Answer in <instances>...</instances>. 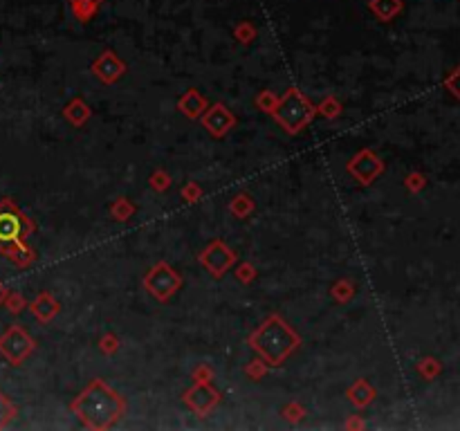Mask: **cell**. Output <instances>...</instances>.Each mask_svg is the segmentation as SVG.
Masks as SVG:
<instances>
[{"label": "cell", "mask_w": 460, "mask_h": 431, "mask_svg": "<svg viewBox=\"0 0 460 431\" xmlns=\"http://www.w3.org/2000/svg\"><path fill=\"white\" fill-rule=\"evenodd\" d=\"M72 411L83 427H88L92 431H103L115 427L124 418L126 402L103 380H92L79 393V397H74Z\"/></svg>", "instance_id": "1"}, {"label": "cell", "mask_w": 460, "mask_h": 431, "mask_svg": "<svg viewBox=\"0 0 460 431\" xmlns=\"http://www.w3.org/2000/svg\"><path fill=\"white\" fill-rule=\"evenodd\" d=\"M34 220L20 211L12 198L0 200V254L18 267L36 261V252L27 245V236L34 234Z\"/></svg>", "instance_id": "2"}, {"label": "cell", "mask_w": 460, "mask_h": 431, "mask_svg": "<svg viewBox=\"0 0 460 431\" xmlns=\"http://www.w3.org/2000/svg\"><path fill=\"white\" fill-rule=\"evenodd\" d=\"M250 344L267 366H281L299 348L301 339L287 326L285 319H281L279 315H272L252 332Z\"/></svg>", "instance_id": "3"}, {"label": "cell", "mask_w": 460, "mask_h": 431, "mask_svg": "<svg viewBox=\"0 0 460 431\" xmlns=\"http://www.w3.org/2000/svg\"><path fill=\"white\" fill-rule=\"evenodd\" d=\"M315 113H317L315 106L306 99V94H301V90H296V88H290L283 97H279V104H276L272 115L287 133L296 135L310 124Z\"/></svg>", "instance_id": "4"}, {"label": "cell", "mask_w": 460, "mask_h": 431, "mask_svg": "<svg viewBox=\"0 0 460 431\" xmlns=\"http://www.w3.org/2000/svg\"><path fill=\"white\" fill-rule=\"evenodd\" d=\"M36 348V341L29 337L23 326H9L0 335V355L7 360L9 366H20Z\"/></svg>", "instance_id": "5"}, {"label": "cell", "mask_w": 460, "mask_h": 431, "mask_svg": "<svg viewBox=\"0 0 460 431\" xmlns=\"http://www.w3.org/2000/svg\"><path fill=\"white\" fill-rule=\"evenodd\" d=\"M146 292L157 301H168L182 288V276L168 263H157L144 276Z\"/></svg>", "instance_id": "6"}, {"label": "cell", "mask_w": 460, "mask_h": 431, "mask_svg": "<svg viewBox=\"0 0 460 431\" xmlns=\"http://www.w3.org/2000/svg\"><path fill=\"white\" fill-rule=\"evenodd\" d=\"M233 263H236V254L222 241H213L200 252V265L216 278H222L227 274Z\"/></svg>", "instance_id": "7"}, {"label": "cell", "mask_w": 460, "mask_h": 431, "mask_svg": "<svg viewBox=\"0 0 460 431\" xmlns=\"http://www.w3.org/2000/svg\"><path fill=\"white\" fill-rule=\"evenodd\" d=\"M185 404L191 409L194 414H198L200 418H205L211 414V409H216L220 402V393L213 389L209 382H196L194 389L185 391Z\"/></svg>", "instance_id": "8"}, {"label": "cell", "mask_w": 460, "mask_h": 431, "mask_svg": "<svg viewBox=\"0 0 460 431\" xmlns=\"http://www.w3.org/2000/svg\"><path fill=\"white\" fill-rule=\"evenodd\" d=\"M382 169H384L382 160L368 148L359 150V153L348 162V174L355 178L359 185H371V182L382 174Z\"/></svg>", "instance_id": "9"}, {"label": "cell", "mask_w": 460, "mask_h": 431, "mask_svg": "<svg viewBox=\"0 0 460 431\" xmlns=\"http://www.w3.org/2000/svg\"><path fill=\"white\" fill-rule=\"evenodd\" d=\"M202 126L207 128V133L213 137H224L233 126H236V117H233L224 104H213L209 111L200 115Z\"/></svg>", "instance_id": "10"}, {"label": "cell", "mask_w": 460, "mask_h": 431, "mask_svg": "<svg viewBox=\"0 0 460 431\" xmlns=\"http://www.w3.org/2000/svg\"><path fill=\"white\" fill-rule=\"evenodd\" d=\"M90 70H92V74H94V77H97L101 83L113 85V83H117V81L124 77L126 66H124V61L117 57L115 52L106 50L103 54H99L97 61L92 63Z\"/></svg>", "instance_id": "11"}, {"label": "cell", "mask_w": 460, "mask_h": 431, "mask_svg": "<svg viewBox=\"0 0 460 431\" xmlns=\"http://www.w3.org/2000/svg\"><path fill=\"white\" fill-rule=\"evenodd\" d=\"M27 308L41 323H50L61 312V304L50 292H41Z\"/></svg>", "instance_id": "12"}, {"label": "cell", "mask_w": 460, "mask_h": 431, "mask_svg": "<svg viewBox=\"0 0 460 431\" xmlns=\"http://www.w3.org/2000/svg\"><path fill=\"white\" fill-rule=\"evenodd\" d=\"M178 108L182 111V115L189 117V120H198V117L207 111V101H205V97L200 94V90L191 88L180 97Z\"/></svg>", "instance_id": "13"}, {"label": "cell", "mask_w": 460, "mask_h": 431, "mask_svg": "<svg viewBox=\"0 0 460 431\" xmlns=\"http://www.w3.org/2000/svg\"><path fill=\"white\" fill-rule=\"evenodd\" d=\"M63 117L74 126H83L90 120V106L77 97V99H72L66 108H63Z\"/></svg>", "instance_id": "14"}, {"label": "cell", "mask_w": 460, "mask_h": 431, "mask_svg": "<svg viewBox=\"0 0 460 431\" xmlns=\"http://www.w3.org/2000/svg\"><path fill=\"white\" fill-rule=\"evenodd\" d=\"M348 400L355 404L357 409H364L366 404L373 402V397H375V389H371V384L366 380H357L355 384L348 389Z\"/></svg>", "instance_id": "15"}, {"label": "cell", "mask_w": 460, "mask_h": 431, "mask_svg": "<svg viewBox=\"0 0 460 431\" xmlns=\"http://www.w3.org/2000/svg\"><path fill=\"white\" fill-rule=\"evenodd\" d=\"M229 211L236 216V218H247L254 211V198L250 193H238V196L229 202Z\"/></svg>", "instance_id": "16"}, {"label": "cell", "mask_w": 460, "mask_h": 431, "mask_svg": "<svg viewBox=\"0 0 460 431\" xmlns=\"http://www.w3.org/2000/svg\"><path fill=\"white\" fill-rule=\"evenodd\" d=\"M18 416V407L9 400V395L0 391V429H5L12 425V420Z\"/></svg>", "instance_id": "17"}, {"label": "cell", "mask_w": 460, "mask_h": 431, "mask_svg": "<svg viewBox=\"0 0 460 431\" xmlns=\"http://www.w3.org/2000/svg\"><path fill=\"white\" fill-rule=\"evenodd\" d=\"M135 213V204L128 198H117L110 207V216L115 220H128Z\"/></svg>", "instance_id": "18"}, {"label": "cell", "mask_w": 460, "mask_h": 431, "mask_svg": "<svg viewBox=\"0 0 460 431\" xmlns=\"http://www.w3.org/2000/svg\"><path fill=\"white\" fill-rule=\"evenodd\" d=\"M333 297L339 304H348V301L355 297V283H350L348 278H341V281L333 285Z\"/></svg>", "instance_id": "19"}, {"label": "cell", "mask_w": 460, "mask_h": 431, "mask_svg": "<svg viewBox=\"0 0 460 431\" xmlns=\"http://www.w3.org/2000/svg\"><path fill=\"white\" fill-rule=\"evenodd\" d=\"M371 9H373V12H375L380 18L387 20V18H391L395 12H398V9H400V3H398V0H373V3H371Z\"/></svg>", "instance_id": "20"}, {"label": "cell", "mask_w": 460, "mask_h": 431, "mask_svg": "<svg viewBox=\"0 0 460 431\" xmlns=\"http://www.w3.org/2000/svg\"><path fill=\"white\" fill-rule=\"evenodd\" d=\"M97 5H99V0H72V9H74V14H77V16L83 20V23L94 14V9H97Z\"/></svg>", "instance_id": "21"}, {"label": "cell", "mask_w": 460, "mask_h": 431, "mask_svg": "<svg viewBox=\"0 0 460 431\" xmlns=\"http://www.w3.org/2000/svg\"><path fill=\"white\" fill-rule=\"evenodd\" d=\"M5 308L12 312V315H20V312L27 308V301L20 292H12V290H9V295L5 299Z\"/></svg>", "instance_id": "22"}, {"label": "cell", "mask_w": 460, "mask_h": 431, "mask_svg": "<svg viewBox=\"0 0 460 431\" xmlns=\"http://www.w3.org/2000/svg\"><path fill=\"white\" fill-rule=\"evenodd\" d=\"M319 113L328 117V120H335V117L341 113V104L337 101V97H326V99L319 104Z\"/></svg>", "instance_id": "23"}, {"label": "cell", "mask_w": 460, "mask_h": 431, "mask_svg": "<svg viewBox=\"0 0 460 431\" xmlns=\"http://www.w3.org/2000/svg\"><path fill=\"white\" fill-rule=\"evenodd\" d=\"M276 104H279V97H276L274 92H270V90H263L259 97H256V106L261 108L263 113H274V108H276Z\"/></svg>", "instance_id": "24"}, {"label": "cell", "mask_w": 460, "mask_h": 431, "mask_svg": "<svg viewBox=\"0 0 460 431\" xmlns=\"http://www.w3.org/2000/svg\"><path fill=\"white\" fill-rule=\"evenodd\" d=\"M265 373H267V364L263 360H254V362H250L247 366H245V375H247L250 380H254V382L263 380Z\"/></svg>", "instance_id": "25"}, {"label": "cell", "mask_w": 460, "mask_h": 431, "mask_svg": "<svg viewBox=\"0 0 460 431\" xmlns=\"http://www.w3.org/2000/svg\"><path fill=\"white\" fill-rule=\"evenodd\" d=\"M120 339H117V335H113V332H108V335H103L101 337V341H99V348H101V353H106V355H115L117 351H120Z\"/></svg>", "instance_id": "26"}, {"label": "cell", "mask_w": 460, "mask_h": 431, "mask_svg": "<svg viewBox=\"0 0 460 431\" xmlns=\"http://www.w3.org/2000/svg\"><path fill=\"white\" fill-rule=\"evenodd\" d=\"M283 416L290 420V423H299V420H303V416H306V409L299 404V402H290V404H285V409H283Z\"/></svg>", "instance_id": "27"}, {"label": "cell", "mask_w": 460, "mask_h": 431, "mask_svg": "<svg viewBox=\"0 0 460 431\" xmlns=\"http://www.w3.org/2000/svg\"><path fill=\"white\" fill-rule=\"evenodd\" d=\"M202 198V189L196 185V182H189V185H185V189H182V200L185 202H198Z\"/></svg>", "instance_id": "28"}, {"label": "cell", "mask_w": 460, "mask_h": 431, "mask_svg": "<svg viewBox=\"0 0 460 431\" xmlns=\"http://www.w3.org/2000/svg\"><path fill=\"white\" fill-rule=\"evenodd\" d=\"M151 187L155 191H166L171 187V176L164 174V171H157V174L151 176Z\"/></svg>", "instance_id": "29"}, {"label": "cell", "mask_w": 460, "mask_h": 431, "mask_svg": "<svg viewBox=\"0 0 460 431\" xmlns=\"http://www.w3.org/2000/svg\"><path fill=\"white\" fill-rule=\"evenodd\" d=\"M236 276H238L240 283H252L254 278H256V267H254L252 263H243V265L238 267Z\"/></svg>", "instance_id": "30"}, {"label": "cell", "mask_w": 460, "mask_h": 431, "mask_svg": "<svg viewBox=\"0 0 460 431\" xmlns=\"http://www.w3.org/2000/svg\"><path fill=\"white\" fill-rule=\"evenodd\" d=\"M194 380L196 382H211L213 380V371L209 369V366L200 364L198 369H194Z\"/></svg>", "instance_id": "31"}, {"label": "cell", "mask_w": 460, "mask_h": 431, "mask_svg": "<svg viewBox=\"0 0 460 431\" xmlns=\"http://www.w3.org/2000/svg\"><path fill=\"white\" fill-rule=\"evenodd\" d=\"M254 36H256V31H254V27L247 25V23H243V25L236 29V38H238L240 43H250V41H254Z\"/></svg>", "instance_id": "32"}, {"label": "cell", "mask_w": 460, "mask_h": 431, "mask_svg": "<svg viewBox=\"0 0 460 431\" xmlns=\"http://www.w3.org/2000/svg\"><path fill=\"white\" fill-rule=\"evenodd\" d=\"M449 88H452V90H454V92H456V94L460 97V70H458V72L454 74L452 79H449Z\"/></svg>", "instance_id": "33"}, {"label": "cell", "mask_w": 460, "mask_h": 431, "mask_svg": "<svg viewBox=\"0 0 460 431\" xmlns=\"http://www.w3.org/2000/svg\"><path fill=\"white\" fill-rule=\"evenodd\" d=\"M346 429H364V423L359 418H352V420H348L346 423Z\"/></svg>", "instance_id": "34"}, {"label": "cell", "mask_w": 460, "mask_h": 431, "mask_svg": "<svg viewBox=\"0 0 460 431\" xmlns=\"http://www.w3.org/2000/svg\"><path fill=\"white\" fill-rule=\"evenodd\" d=\"M7 295H9V290H7V285L0 281V306H5V299H7Z\"/></svg>", "instance_id": "35"}, {"label": "cell", "mask_w": 460, "mask_h": 431, "mask_svg": "<svg viewBox=\"0 0 460 431\" xmlns=\"http://www.w3.org/2000/svg\"><path fill=\"white\" fill-rule=\"evenodd\" d=\"M406 182H411V187H413V189H418V187H420V178H411V180H406Z\"/></svg>", "instance_id": "36"}]
</instances>
